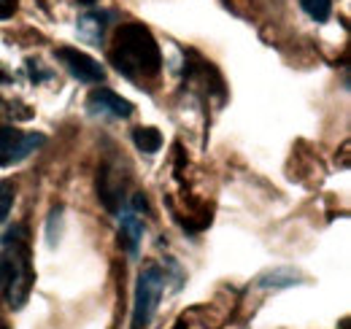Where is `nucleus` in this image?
Instances as JSON below:
<instances>
[{
	"instance_id": "f03ea898",
	"label": "nucleus",
	"mask_w": 351,
	"mask_h": 329,
	"mask_svg": "<svg viewBox=\"0 0 351 329\" xmlns=\"http://www.w3.org/2000/svg\"><path fill=\"white\" fill-rule=\"evenodd\" d=\"M0 291H5V300L11 308H22L33 289V265H30V248H27V227L16 224L0 238Z\"/></svg>"
},
{
	"instance_id": "423d86ee",
	"label": "nucleus",
	"mask_w": 351,
	"mask_h": 329,
	"mask_svg": "<svg viewBox=\"0 0 351 329\" xmlns=\"http://www.w3.org/2000/svg\"><path fill=\"white\" fill-rule=\"evenodd\" d=\"M54 57L65 65V71H68L73 79H79L82 84H100L103 79H106L103 65H100L95 57H89L87 51H79V49L62 46V49H57V51H54Z\"/></svg>"
},
{
	"instance_id": "f3484780",
	"label": "nucleus",
	"mask_w": 351,
	"mask_h": 329,
	"mask_svg": "<svg viewBox=\"0 0 351 329\" xmlns=\"http://www.w3.org/2000/svg\"><path fill=\"white\" fill-rule=\"evenodd\" d=\"M79 3H84V5H92V3H97V0H79Z\"/></svg>"
},
{
	"instance_id": "dca6fc26",
	"label": "nucleus",
	"mask_w": 351,
	"mask_h": 329,
	"mask_svg": "<svg viewBox=\"0 0 351 329\" xmlns=\"http://www.w3.org/2000/svg\"><path fill=\"white\" fill-rule=\"evenodd\" d=\"M130 208L135 210V213H141V210H149V203H146V197H143V195H135Z\"/></svg>"
},
{
	"instance_id": "20e7f679",
	"label": "nucleus",
	"mask_w": 351,
	"mask_h": 329,
	"mask_svg": "<svg viewBox=\"0 0 351 329\" xmlns=\"http://www.w3.org/2000/svg\"><path fill=\"white\" fill-rule=\"evenodd\" d=\"M41 132H19L14 127L0 124V167H11L27 160L38 146H44Z\"/></svg>"
},
{
	"instance_id": "f257e3e1",
	"label": "nucleus",
	"mask_w": 351,
	"mask_h": 329,
	"mask_svg": "<svg viewBox=\"0 0 351 329\" xmlns=\"http://www.w3.org/2000/svg\"><path fill=\"white\" fill-rule=\"evenodd\" d=\"M111 65L130 82L154 79L162 71V51L146 25L128 22L114 33V46L108 49Z\"/></svg>"
},
{
	"instance_id": "39448f33",
	"label": "nucleus",
	"mask_w": 351,
	"mask_h": 329,
	"mask_svg": "<svg viewBox=\"0 0 351 329\" xmlns=\"http://www.w3.org/2000/svg\"><path fill=\"white\" fill-rule=\"evenodd\" d=\"M128 189V175L119 164H103L97 173V197L108 213H119Z\"/></svg>"
},
{
	"instance_id": "7ed1b4c3",
	"label": "nucleus",
	"mask_w": 351,
	"mask_h": 329,
	"mask_svg": "<svg viewBox=\"0 0 351 329\" xmlns=\"http://www.w3.org/2000/svg\"><path fill=\"white\" fill-rule=\"evenodd\" d=\"M165 281H168V273H165L160 265H149L146 270H141L138 284H135V302H132V327L130 329H149L154 313H157L160 297H162V291H165Z\"/></svg>"
},
{
	"instance_id": "f8f14e48",
	"label": "nucleus",
	"mask_w": 351,
	"mask_h": 329,
	"mask_svg": "<svg viewBox=\"0 0 351 329\" xmlns=\"http://www.w3.org/2000/svg\"><path fill=\"white\" fill-rule=\"evenodd\" d=\"M300 5L313 22H327L332 14V0H300Z\"/></svg>"
},
{
	"instance_id": "0eeeda50",
	"label": "nucleus",
	"mask_w": 351,
	"mask_h": 329,
	"mask_svg": "<svg viewBox=\"0 0 351 329\" xmlns=\"http://www.w3.org/2000/svg\"><path fill=\"white\" fill-rule=\"evenodd\" d=\"M89 114L95 117H111V119H130L132 103L125 100L122 95L111 92V89H95L87 97Z\"/></svg>"
},
{
	"instance_id": "6e6552de",
	"label": "nucleus",
	"mask_w": 351,
	"mask_h": 329,
	"mask_svg": "<svg viewBox=\"0 0 351 329\" xmlns=\"http://www.w3.org/2000/svg\"><path fill=\"white\" fill-rule=\"evenodd\" d=\"M141 238H143V219H141V213H135L132 208L119 210V243H122V248L130 256L138 254Z\"/></svg>"
},
{
	"instance_id": "a211bd4d",
	"label": "nucleus",
	"mask_w": 351,
	"mask_h": 329,
	"mask_svg": "<svg viewBox=\"0 0 351 329\" xmlns=\"http://www.w3.org/2000/svg\"><path fill=\"white\" fill-rule=\"evenodd\" d=\"M0 329H5V327H0Z\"/></svg>"
},
{
	"instance_id": "9b49d317",
	"label": "nucleus",
	"mask_w": 351,
	"mask_h": 329,
	"mask_svg": "<svg viewBox=\"0 0 351 329\" xmlns=\"http://www.w3.org/2000/svg\"><path fill=\"white\" fill-rule=\"evenodd\" d=\"M132 143L138 146V151L154 154V151H160V146H162V135H160L157 127H138V130L132 132Z\"/></svg>"
},
{
	"instance_id": "4468645a",
	"label": "nucleus",
	"mask_w": 351,
	"mask_h": 329,
	"mask_svg": "<svg viewBox=\"0 0 351 329\" xmlns=\"http://www.w3.org/2000/svg\"><path fill=\"white\" fill-rule=\"evenodd\" d=\"M27 71H30V79H33L36 84L51 79V73H41V68H38V62H36V60H27Z\"/></svg>"
},
{
	"instance_id": "2eb2a0df",
	"label": "nucleus",
	"mask_w": 351,
	"mask_h": 329,
	"mask_svg": "<svg viewBox=\"0 0 351 329\" xmlns=\"http://www.w3.org/2000/svg\"><path fill=\"white\" fill-rule=\"evenodd\" d=\"M19 3L16 0H0V19H11L16 14Z\"/></svg>"
},
{
	"instance_id": "1a4fd4ad",
	"label": "nucleus",
	"mask_w": 351,
	"mask_h": 329,
	"mask_svg": "<svg viewBox=\"0 0 351 329\" xmlns=\"http://www.w3.org/2000/svg\"><path fill=\"white\" fill-rule=\"evenodd\" d=\"M111 16H114V14H108V11H92V14H84V16L79 19V33H82L87 41L95 43V46H100L103 33H106Z\"/></svg>"
},
{
	"instance_id": "9d476101",
	"label": "nucleus",
	"mask_w": 351,
	"mask_h": 329,
	"mask_svg": "<svg viewBox=\"0 0 351 329\" xmlns=\"http://www.w3.org/2000/svg\"><path fill=\"white\" fill-rule=\"evenodd\" d=\"M300 284V273L292 267H276L267 270L263 276H257V287L260 289H289Z\"/></svg>"
},
{
	"instance_id": "ddd939ff",
	"label": "nucleus",
	"mask_w": 351,
	"mask_h": 329,
	"mask_svg": "<svg viewBox=\"0 0 351 329\" xmlns=\"http://www.w3.org/2000/svg\"><path fill=\"white\" fill-rule=\"evenodd\" d=\"M14 197H16V186L3 178V181H0V224L8 219L11 206H14Z\"/></svg>"
}]
</instances>
